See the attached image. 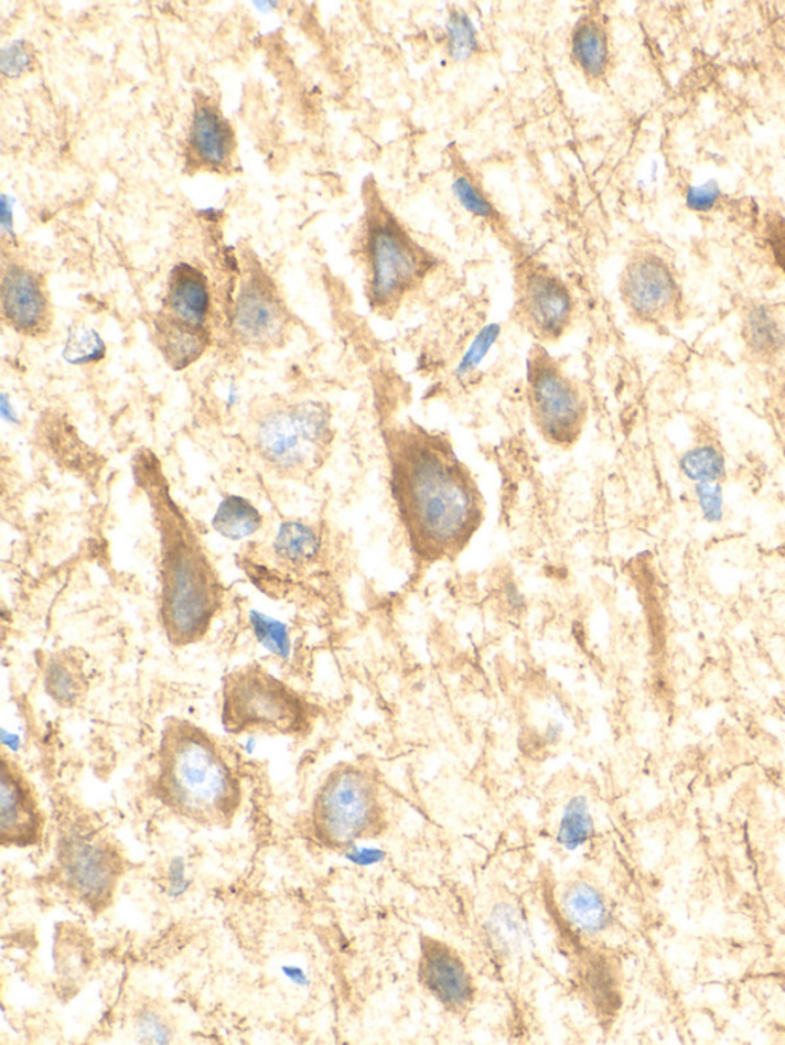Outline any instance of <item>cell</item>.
Wrapping results in <instances>:
<instances>
[{
    "label": "cell",
    "instance_id": "6da1fadb",
    "mask_svg": "<svg viewBox=\"0 0 785 1045\" xmlns=\"http://www.w3.org/2000/svg\"><path fill=\"white\" fill-rule=\"evenodd\" d=\"M388 488L411 556L422 565L456 560L485 520V498L449 435L413 419L383 430Z\"/></svg>",
    "mask_w": 785,
    "mask_h": 1045
},
{
    "label": "cell",
    "instance_id": "7a4b0ae2",
    "mask_svg": "<svg viewBox=\"0 0 785 1045\" xmlns=\"http://www.w3.org/2000/svg\"><path fill=\"white\" fill-rule=\"evenodd\" d=\"M133 477L147 495L159 532L160 626L171 646H194L206 638L222 612L225 584L194 526L172 498L154 455L137 459Z\"/></svg>",
    "mask_w": 785,
    "mask_h": 1045
},
{
    "label": "cell",
    "instance_id": "3957f363",
    "mask_svg": "<svg viewBox=\"0 0 785 1045\" xmlns=\"http://www.w3.org/2000/svg\"><path fill=\"white\" fill-rule=\"evenodd\" d=\"M152 795L172 815L204 828H230L243 804V785L217 737L187 721H164Z\"/></svg>",
    "mask_w": 785,
    "mask_h": 1045
},
{
    "label": "cell",
    "instance_id": "277c9868",
    "mask_svg": "<svg viewBox=\"0 0 785 1045\" xmlns=\"http://www.w3.org/2000/svg\"><path fill=\"white\" fill-rule=\"evenodd\" d=\"M361 261L368 305L386 320L402 309L438 266V258L411 237L378 194H372L365 212Z\"/></svg>",
    "mask_w": 785,
    "mask_h": 1045
},
{
    "label": "cell",
    "instance_id": "5b68a950",
    "mask_svg": "<svg viewBox=\"0 0 785 1045\" xmlns=\"http://www.w3.org/2000/svg\"><path fill=\"white\" fill-rule=\"evenodd\" d=\"M315 718V707L261 664H245L223 678L222 724L226 733L301 739L312 732Z\"/></svg>",
    "mask_w": 785,
    "mask_h": 1045
},
{
    "label": "cell",
    "instance_id": "8992f818",
    "mask_svg": "<svg viewBox=\"0 0 785 1045\" xmlns=\"http://www.w3.org/2000/svg\"><path fill=\"white\" fill-rule=\"evenodd\" d=\"M335 428L332 410L318 400L275 407L258 420L255 446L270 470L305 481L321 470L332 453Z\"/></svg>",
    "mask_w": 785,
    "mask_h": 1045
},
{
    "label": "cell",
    "instance_id": "52a82bcc",
    "mask_svg": "<svg viewBox=\"0 0 785 1045\" xmlns=\"http://www.w3.org/2000/svg\"><path fill=\"white\" fill-rule=\"evenodd\" d=\"M525 395L534 430L548 445L571 450L580 442L589 419L583 384L536 342L526 357Z\"/></svg>",
    "mask_w": 785,
    "mask_h": 1045
},
{
    "label": "cell",
    "instance_id": "ba28073f",
    "mask_svg": "<svg viewBox=\"0 0 785 1045\" xmlns=\"http://www.w3.org/2000/svg\"><path fill=\"white\" fill-rule=\"evenodd\" d=\"M310 822L318 842L330 850H347L372 836L380 822L379 789L373 774L356 764L333 768L313 797Z\"/></svg>",
    "mask_w": 785,
    "mask_h": 1045
},
{
    "label": "cell",
    "instance_id": "9c48e42d",
    "mask_svg": "<svg viewBox=\"0 0 785 1045\" xmlns=\"http://www.w3.org/2000/svg\"><path fill=\"white\" fill-rule=\"evenodd\" d=\"M125 868L119 844L94 828L73 825L58 836L51 875L66 894L100 915L112 905Z\"/></svg>",
    "mask_w": 785,
    "mask_h": 1045
},
{
    "label": "cell",
    "instance_id": "30bf717a",
    "mask_svg": "<svg viewBox=\"0 0 785 1045\" xmlns=\"http://www.w3.org/2000/svg\"><path fill=\"white\" fill-rule=\"evenodd\" d=\"M576 301L567 282L524 251L514 262L513 317L536 344H556L574 321Z\"/></svg>",
    "mask_w": 785,
    "mask_h": 1045
},
{
    "label": "cell",
    "instance_id": "8fae6325",
    "mask_svg": "<svg viewBox=\"0 0 785 1045\" xmlns=\"http://www.w3.org/2000/svg\"><path fill=\"white\" fill-rule=\"evenodd\" d=\"M45 832V815L37 793L22 768L7 753L0 764V842L3 848L37 847Z\"/></svg>",
    "mask_w": 785,
    "mask_h": 1045
},
{
    "label": "cell",
    "instance_id": "7c38bea8",
    "mask_svg": "<svg viewBox=\"0 0 785 1045\" xmlns=\"http://www.w3.org/2000/svg\"><path fill=\"white\" fill-rule=\"evenodd\" d=\"M422 984L428 992L453 1012L465 1011L474 996L473 980L456 952L438 940H423Z\"/></svg>",
    "mask_w": 785,
    "mask_h": 1045
},
{
    "label": "cell",
    "instance_id": "4fadbf2b",
    "mask_svg": "<svg viewBox=\"0 0 785 1045\" xmlns=\"http://www.w3.org/2000/svg\"><path fill=\"white\" fill-rule=\"evenodd\" d=\"M620 292L632 313L654 320L673 304L677 284L662 259L639 257L624 269Z\"/></svg>",
    "mask_w": 785,
    "mask_h": 1045
},
{
    "label": "cell",
    "instance_id": "5bb4252c",
    "mask_svg": "<svg viewBox=\"0 0 785 1045\" xmlns=\"http://www.w3.org/2000/svg\"><path fill=\"white\" fill-rule=\"evenodd\" d=\"M235 330L254 347H269L284 330V312L269 286L252 279L243 287L234 310Z\"/></svg>",
    "mask_w": 785,
    "mask_h": 1045
},
{
    "label": "cell",
    "instance_id": "9a60e30c",
    "mask_svg": "<svg viewBox=\"0 0 785 1045\" xmlns=\"http://www.w3.org/2000/svg\"><path fill=\"white\" fill-rule=\"evenodd\" d=\"M2 310L8 324L23 335L49 327V300L37 278L19 266H8L2 279Z\"/></svg>",
    "mask_w": 785,
    "mask_h": 1045
},
{
    "label": "cell",
    "instance_id": "2e32d148",
    "mask_svg": "<svg viewBox=\"0 0 785 1045\" xmlns=\"http://www.w3.org/2000/svg\"><path fill=\"white\" fill-rule=\"evenodd\" d=\"M211 293L204 274L190 265H179L169 277L164 313L160 321L206 333Z\"/></svg>",
    "mask_w": 785,
    "mask_h": 1045
},
{
    "label": "cell",
    "instance_id": "e0dca14e",
    "mask_svg": "<svg viewBox=\"0 0 785 1045\" xmlns=\"http://www.w3.org/2000/svg\"><path fill=\"white\" fill-rule=\"evenodd\" d=\"M561 914L568 925L583 935L603 933L611 914L602 892L588 882H576L561 895Z\"/></svg>",
    "mask_w": 785,
    "mask_h": 1045
},
{
    "label": "cell",
    "instance_id": "ac0fdd59",
    "mask_svg": "<svg viewBox=\"0 0 785 1045\" xmlns=\"http://www.w3.org/2000/svg\"><path fill=\"white\" fill-rule=\"evenodd\" d=\"M191 143L207 166H225L230 155L232 132L211 106H198L192 121Z\"/></svg>",
    "mask_w": 785,
    "mask_h": 1045
},
{
    "label": "cell",
    "instance_id": "d6986e66",
    "mask_svg": "<svg viewBox=\"0 0 785 1045\" xmlns=\"http://www.w3.org/2000/svg\"><path fill=\"white\" fill-rule=\"evenodd\" d=\"M275 557L290 568L313 564L323 551V537L315 526L304 521H284L272 545Z\"/></svg>",
    "mask_w": 785,
    "mask_h": 1045
},
{
    "label": "cell",
    "instance_id": "ffe728a7",
    "mask_svg": "<svg viewBox=\"0 0 785 1045\" xmlns=\"http://www.w3.org/2000/svg\"><path fill=\"white\" fill-rule=\"evenodd\" d=\"M571 56L584 76L600 78L610 63V42L604 26L595 19L579 21L571 34Z\"/></svg>",
    "mask_w": 785,
    "mask_h": 1045
},
{
    "label": "cell",
    "instance_id": "44dd1931",
    "mask_svg": "<svg viewBox=\"0 0 785 1045\" xmlns=\"http://www.w3.org/2000/svg\"><path fill=\"white\" fill-rule=\"evenodd\" d=\"M45 689L58 705H76L86 690L84 661L73 650L53 656L45 671Z\"/></svg>",
    "mask_w": 785,
    "mask_h": 1045
},
{
    "label": "cell",
    "instance_id": "7402d4cb",
    "mask_svg": "<svg viewBox=\"0 0 785 1045\" xmlns=\"http://www.w3.org/2000/svg\"><path fill=\"white\" fill-rule=\"evenodd\" d=\"M260 510L252 502L239 495H227L219 503L212 526L215 532L230 541L245 540L262 528Z\"/></svg>",
    "mask_w": 785,
    "mask_h": 1045
},
{
    "label": "cell",
    "instance_id": "603a6c76",
    "mask_svg": "<svg viewBox=\"0 0 785 1045\" xmlns=\"http://www.w3.org/2000/svg\"><path fill=\"white\" fill-rule=\"evenodd\" d=\"M594 832V817H592L587 797L574 796L569 799L568 804L564 805L563 812H561L556 842L564 851H577L591 842Z\"/></svg>",
    "mask_w": 785,
    "mask_h": 1045
},
{
    "label": "cell",
    "instance_id": "cb8c5ba5",
    "mask_svg": "<svg viewBox=\"0 0 785 1045\" xmlns=\"http://www.w3.org/2000/svg\"><path fill=\"white\" fill-rule=\"evenodd\" d=\"M680 467L690 482H720L725 475V459L716 446L701 445L682 454Z\"/></svg>",
    "mask_w": 785,
    "mask_h": 1045
},
{
    "label": "cell",
    "instance_id": "d4e9b609",
    "mask_svg": "<svg viewBox=\"0 0 785 1045\" xmlns=\"http://www.w3.org/2000/svg\"><path fill=\"white\" fill-rule=\"evenodd\" d=\"M447 50L453 61L463 62L478 50L477 30L465 11L451 10L447 19Z\"/></svg>",
    "mask_w": 785,
    "mask_h": 1045
},
{
    "label": "cell",
    "instance_id": "484cf974",
    "mask_svg": "<svg viewBox=\"0 0 785 1045\" xmlns=\"http://www.w3.org/2000/svg\"><path fill=\"white\" fill-rule=\"evenodd\" d=\"M490 933L497 949L505 954H517L524 945L525 925L513 907L501 906L490 920Z\"/></svg>",
    "mask_w": 785,
    "mask_h": 1045
},
{
    "label": "cell",
    "instance_id": "4316f807",
    "mask_svg": "<svg viewBox=\"0 0 785 1045\" xmlns=\"http://www.w3.org/2000/svg\"><path fill=\"white\" fill-rule=\"evenodd\" d=\"M106 345L96 330L80 325L71 328L65 342L64 357L66 363L86 365L104 359Z\"/></svg>",
    "mask_w": 785,
    "mask_h": 1045
},
{
    "label": "cell",
    "instance_id": "83f0119b",
    "mask_svg": "<svg viewBox=\"0 0 785 1045\" xmlns=\"http://www.w3.org/2000/svg\"><path fill=\"white\" fill-rule=\"evenodd\" d=\"M454 198L461 204L463 209L470 215L485 219L486 223H498L496 207L490 202L488 196L477 186L469 175H458L451 184Z\"/></svg>",
    "mask_w": 785,
    "mask_h": 1045
},
{
    "label": "cell",
    "instance_id": "f1b7e54d",
    "mask_svg": "<svg viewBox=\"0 0 785 1045\" xmlns=\"http://www.w3.org/2000/svg\"><path fill=\"white\" fill-rule=\"evenodd\" d=\"M749 342L760 353H772L783 345V333L765 309H757L749 316Z\"/></svg>",
    "mask_w": 785,
    "mask_h": 1045
},
{
    "label": "cell",
    "instance_id": "f546056e",
    "mask_svg": "<svg viewBox=\"0 0 785 1045\" xmlns=\"http://www.w3.org/2000/svg\"><path fill=\"white\" fill-rule=\"evenodd\" d=\"M250 624H252L254 634L258 642L272 651V654L288 658L290 654V638L286 626L272 618H267L260 612L250 614Z\"/></svg>",
    "mask_w": 785,
    "mask_h": 1045
},
{
    "label": "cell",
    "instance_id": "4dcf8cb0",
    "mask_svg": "<svg viewBox=\"0 0 785 1045\" xmlns=\"http://www.w3.org/2000/svg\"><path fill=\"white\" fill-rule=\"evenodd\" d=\"M693 491L702 518L708 522H720L724 517V491L720 482L695 483Z\"/></svg>",
    "mask_w": 785,
    "mask_h": 1045
},
{
    "label": "cell",
    "instance_id": "1f68e13d",
    "mask_svg": "<svg viewBox=\"0 0 785 1045\" xmlns=\"http://www.w3.org/2000/svg\"><path fill=\"white\" fill-rule=\"evenodd\" d=\"M498 333H501V325L497 324H491L478 333L469 353L463 357L461 365L462 373L471 371V369L481 363L482 357L488 353V349L493 347L494 342H496Z\"/></svg>",
    "mask_w": 785,
    "mask_h": 1045
},
{
    "label": "cell",
    "instance_id": "d6a6232c",
    "mask_svg": "<svg viewBox=\"0 0 785 1045\" xmlns=\"http://www.w3.org/2000/svg\"><path fill=\"white\" fill-rule=\"evenodd\" d=\"M721 191L717 182H709L702 186L689 187L686 195V204L689 209L697 212H708L716 206L720 198Z\"/></svg>",
    "mask_w": 785,
    "mask_h": 1045
},
{
    "label": "cell",
    "instance_id": "836d02e7",
    "mask_svg": "<svg viewBox=\"0 0 785 1045\" xmlns=\"http://www.w3.org/2000/svg\"><path fill=\"white\" fill-rule=\"evenodd\" d=\"M139 1033L141 1039L155 1044L168 1043L169 1036H171L168 1025L154 1012L143 1013L139 1017Z\"/></svg>",
    "mask_w": 785,
    "mask_h": 1045
},
{
    "label": "cell",
    "instance_id": "e575fe53",
    "mask_svg": "<svg viewBox=\"0 0 785 1045\" xmlns=\"http://www.w3.org/2000/svg\"><path fill=\"white\" fill-rule=\"evenodd\" d=\"M0 65H2L3 74L8 77H18L19 74H22V71L30 65L29 54H26L22 43H11L10 46L3 49Z\"/></svg>",
    "mask_w": 785,
    "mask_h": 1045
},
{
    "label": "cell",
    "instance_id": "d590c367",
    "mask_svg": "<svg viewBox=\"0 0 785 1045\" xmlns=\"http://www.w3.org/2000/svg\"><path fill=\"white\" fill-rule=\"evenodd\" d=\"M353 862L361 866H372V864L383 863L386 859V851L375 847H351Z\"/></svg>",
    "mask_w": 785,
    "mask_h": 1045
}]
</instances>
